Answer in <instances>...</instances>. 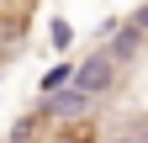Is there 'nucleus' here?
I'll return each instance as SVG.
<instances>
[{"label":"nucleus","mask_w":148,"mask_h":143,"mask_svg":"<svg viewBox=\"0 0 148 143\" xmlns=\"http://www.w3.org/2000/svg\"><path fill=\"white\" fill-rule=\"evenodd\" d=\"M21 143H101V117H85V111H48V117H32Z\"/></svg>","instance_id":"nucleus-1"},{"label":"nucleus","mask_w":148,"mask_h":143,"mask_svg":"<svg viewBox=\"0 0 148 143\" xmlns=\"http://www.w3.org/2000/svg\"><path fill=\"white\" fill-rule=\"evenodd\" d=\"M32 11H37V0H0V43H21Z\"/></svg>","instance_id":"nucleus-2"},{"label":"nucleus","mask_w":148,"mask_h":143,"mask_svg":"<svg viewBox=\"0 0 148 143\" xmlns=\"http://www.w3.org/2000/svg\"><path fill=\"white\" fill-rule=\"evenodd\" d=\"M111 58H90L85 69H74V90L79 96H101V90H111Z\"/></svg>","instance_id":"nucleus-3"},{"label":"nucleus","mask_w":148,"mask_h":143,"mask_svg":"<svg viewBox=\"0 0 148 143\" xmlns=\"http://www.w3.org/2000/svg\"><path fill=\"white\" fill-rule=\"evenodd\" d=\"M48 37H53V48H69V43H74V27H69V21H53Z\"/></svg>","instance_id":"nucleus-4"},{"label":"nucleus","mask_w":148,"mask_h":143,"mask_svg":"<svg viewBox=\"0 0 148 143\" xmlns=\"http://www.w3.org/2000/svg\"><path fill=\"white\" fill-rule=\"evenodd\" d=\"M127 143H132V138H127Z\"/></svg>","instance_id":"nucleus-5"}]
</instances>
